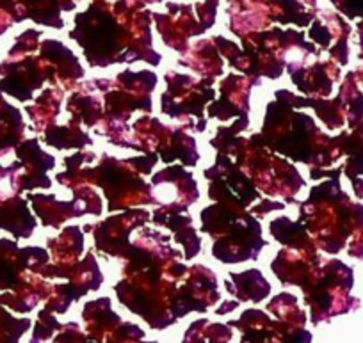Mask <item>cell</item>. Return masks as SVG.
<instances>
[]
</instances>
